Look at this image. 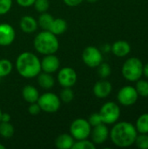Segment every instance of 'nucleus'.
<instances>
[{"mask_svg": "<svg viewBox=\"0 0 148 149\" xmlns=\"http://www.w3.org/2000/svg\"><path fill=\"white\" fill-rule=\"evenodd\" d=\"M138 132L135 126L127 122H116L109 132L112 142L119 148H128L134 144Z\"/></svg>", "mask_w": 148, "mask_h": 149, "instance_id": "nucleus-1", "label": "nucleus"}, {"mask_svg": "<svg viewBox=\"0 0 148 149\" xmlns=\"http://www.w3.org/2000/svg\"><path fill=\"white\" fill-rule=\"evenodd\" d=\"M16 69L18 74L23 78H35L41 72L40 59L32 52H22L17 58Z\"/></svg>", "mask_w": 148, "mask_h": 149, "instance_id": "nucleus-2", "label": "nucleus"}, {"mask_svg": "<svg viewBox=\"0 0 148 149\" xmlns=\"http://www.w3.org/2000/svg\"><path fill=\"white\" fill-rule=\"evenodd\" d=\"M35 50L43 55L55 54L59 48V42L56 35L49 31H42L33 40Z\"/></svg>", "mask_w": 148, "mask_h": 149, "instance_id": "nucleus-3", "label": "nucleus"}, {"mask_svg": "<svg viewBox=\"0 0 148 149\" xmlns=\"http://www.w3.org/2000/svg\"><path fill=\"white\" fill-rule=\"evenodd\" d=\"M143 64L138 58H130L124 63L121 72L123 77L131 82H136L143 75Z\"/></svg>", "mask_w": 148, "mask_h": 149, "instance_id": "nucleus-4", "label": "nucleus"}, {"mask_svg": "<svg viewBox=\"0 0 148 149\" xmlns=\"http://www.w3.org/2000/svg\"><path fill=\"white\" fill-rule=\"evenodd\" d=\"M91 131L92 126L85 119H76L70 126V134L76 141L87 139L91 134Z\"/></svg>", "mask_w": 148, "mask_h": 149, "instance_id": "nucleus-5", "label": "nucleus"}, {"mask_svg": "<svg viewBox=\"0 0 148 149\" xmlns=\"http://www.w3.org/2000/svg\"><path fill=\"white\" fill-rule=\"evenodd\" d=\"M99 113L104 124L113 125L120 117V108L115 102H106L101 107Z\"/></svg>", "mask_w": 148, "mask_h": 149, "instance_id": "nucleus-6", "label": "nucleus"}, {"mask_svg": "<svg viewBox=\"0 0 148 149\" xmlns=\"http://www.w3.org/2000/svg\"><path fill=\"white\" fill-rule=\"evenodd\" d=\"M37 102L39 105L41 111L48 113H56L59 110L61 106V100L59 97L53 93H45L42 95H39Z\"/></svg>", "mask_w": 148, "mask_h": 149, "instance_id": "nucleus-7", "label": "nucleus"}, {"mask_svg": "<svg viewBox=\"0 0 148 149\" xmlns=\"http://www.w3.org/2000/svg\"><path fill=\"white\" fill-rule=\"evenodd\" d=\"M83 62L91 68L98 67L103 61L102 52L95 46H87L82 52Z\"/></svg>", "mask_w": 148, "mask_h": 149, "instance_id": "nucleus-8", "label": "nucleus"}, {"mask_svg": "<svg viewBox=\"0 0 148 149\" xmlns=\"http://www.w3.org/2000/svg\"><path fill=\"white\" fill-rule=\"evenodd\" d=\"M139 98V94L133 86H126L122 87L117 95L118 101L125 107H130L134 105Z\"/></svg>", "mask_w": 148, "mask_h": 149, "instance_id": "nucleus-9", "label": "nucleus"}, {"mask_svg": "<svg viewBox=\"0 0 148 149\" xmlns=\"http://www.w3.org/2000/svg\"><path fill=\"white\" fill-rule=\"evenodd\" d=\"M78 80V75L74 69L64 67L58 73V81L62 87H72Z\"/></svg>", "mask_w": 148, "mask_h": 149, "instance_id": "nucleus-10", "label": "nucleus"}, {"mask_svg": "<svg viewBox=\"0 0 148 149\" xmlns=\"http://www.w3.org/2000/svg\"><path fill=\"white\" fill-rule=\"evenodd\" d=\"M90 136L92 137V141L95 145H101L106 141L109 137V130L106 124L101 123L93 128L91 131Z\"/></svg>", "mask_w": 148, "mask_h": 149, "instance_id": "nucleus-11", "label": "nucleus"}, {"mask_svg": "<svg viewBox=\"0 0 148 149\" xmlns=\"http://www.w3.org/2000/svg\"><path fill=\"white\" fill-rule=\"evenodd\" d=\"M16 38V32L13 27L7 24H0V46L10 45Z\"/></svg>", "mask_w": 148, "mask_h": 149, "instance_id": "nucleus-12", "label": "nucleus"}, {"mask_svg": "<svg viewBox=\"0 0 148 149\" xmlns=\"http://www.w3.org/2000/svg\"><path fill=\"white\" fill-rule=\"evenodd\" d=\"M40 65H41V72H44L51 74L58 70L60 66V61L58 58L54 54H49V55H44L43 59L40 60Z\"/></svg>", "mask_w": 148, "mask_h": 149, "instance_id": "nucleus-13", "label": "nucleus"}, {"mask_svg": "<svg viewBox=\"0 0 148 149\" xmlns=\"http://www.w3.org/2000/svg\"><path fill=\"white\" fill-rule=\"evenodd\" d=\"M113 90L112 84L107 80H99L95 83L93 86V93L99 99H105L108 97Z\"/></svg>", "mask_w": 148, "mask_h": 149, "instance_id": "nucleus-14", "label": "nucleus"}, {"mask_svg": "<svg viewBox=\"0 0 148 149\" xmlns=\"http://www.w3.org/2000/svg\"><path fill=\"white\" fill-rule=\"evenodd\" d=\"M111 51L115 56L119 58H123L130 53L131 45L128 42L125 40H119L113 44V45L111 46Z\"/></svg>", "mask_w": 148, "mask_h": 149, "instance_id": "nucleus-15", "label": "nucleus"}, {"mask_svg": "<svg viewBox=\"0 0 148 149\" xmlns=\"http://www.w3.org/2000/svg\"><path fill=\"white\" fill-rule=\"evenodd\" d=\"M38 25V21L31 16H24L20 20V28L24 33H33Z\"/></svg>", "mask_w": 148, "mask_h": 149, "instance_id": "nucleus-16", "label": "nucleus"}, {"mask_svg": "<svg viewBox=\"0 0 148 149\" xmlns=\"http://www.w3.org/2000/svg\"><path fill=\"white\" fill-rule=\"evenodd\" d=\"M22 96L27 103L31 104L38 101L39 98V93L36 87L31 85H26L22 90Z\"/></svg>", "mask_w": 148, "mask_h": 149, "instance_id": "nucleus-17", "label": "nucleus"}, {"mask_svg": "<svg viewBox=\"0 0 148 149\" xmlns=\"http://www.w3.org/2000/svg\"><path fill=\"white\" fill-rule=\"evenodd\" d=\"M75 140L69 134H59L55 140V146L58 149H72Z\"/></svg>", "mask_w": 148, "mask_h": 149, "instance_id": "nucleus-18", "label": "nucleus"}, {"mask_svg": "<svg viewBox=\"0 0 148 149\" xmlns=\"http://www.w3.org/2000/svg\"><path fill=\"white\" fill-rule=\"evenodd\" d=\"M67 30V23L63 18H54L49 27V31L54 35H61Z\"/></svg>", "mask_w": 148, "mask_h": 149, "instance_id": "nucleus-19", "label": "nucleus"}, {"mask_svg": "<svg viewBox=\"0 0 148 149\" xmlns=\"http://www.w3.org/2000/svg\"><path fill=\"white\" fill-rule=\"evenodd\" d=\"M37 77H38V83L39 86H41L42 88L48 90L54 86L55 80L51 73L41 72Z\"/></svg>", "mask_w": 148, "mask_h": 149, "instance_id": "nucleus-20", "label": "nucleus"}, {"mask_svg": "<svg viewBox=\"0 0 148 149\" xmlns=\"http://www.w3.org/2000/svg\"><path fill=\"white\" fill-rule=\"evenodd\" d=\"M135 127L140 134H148V113H143L138 118Z\"/></svg>", "mask_w": 148, "mask_h": 149, "instance_id": "nucleus-21", "label": "nucleus"}, {"mask_svg": "<svg viewBox=\"0 0 148 149\" xmlns=\"http://www.w3.org/2000/svg\"><path fill=\"white\" fill-rule=\"evenodd\" d=\"M15 133L14 127L10 122H0V135L4 139H10Z\"/></svg>", "mask_w": 148, "mask_h": 149, "instance_id": "nucleus-22", "label": "nucleus"}, {"mask_svg": "<svg viewBox=\"0 0 148 149\" xmlns=\"http://www.w3.org/2000/svg\"><path fill=\"white\" fill-rule=\"evenodd\" d=\"M53 17L47 13V12H43L41 13V15L39 16L38 17V24L43 29V30H45V31H48L49 30V27L53 20Z\"/></svg>", "mask_w": 148, "mask_h": 149, "instance_id": "nucleus-23", "label": "nucleus"}, {"mask_svg": "<svg viewBox=\"0 0 148 149\" xmlns=\"http://www.w3.org/2000/svg\"><path fill=\"white\" fill-rule=\"evenodd\" d=\"M13 69L12 63L6 59V58H2L0 59V78H4L8 76Z\"/></svg>", "mask_w": 148, "mask_h": 149, "instance_id": "nucleus-24", "label": "nucleus"}, {"mask_svg": "<svg viewBox=\"0 0 148 149\" xmlns=\"http://www.w3.org/2000/svg\"><path fill=\"white\" fill-rule=\"evenodd\" d=\"M96 145L92 142L88 141L87 139L76 141L73 143L72 149H95Z\"/></svg>", "mask_w": 148, "mask_h": 149, "instance_id": "nucleus-25", "label": "nucleus"}, {"mask_svg": "<svg viewBox=\"0 0 148 149\" xmlns=\"http://www.w3.org/2000/svg\"><path fill=\"white\" fill-rule=\"evenodd\" d=\"M136 82L137 83H136L135 89H136L139 96L148 97V81L140 79Z\"/></svg>", "mask_w": 148, "mask_h": 149, "instance_id": "nucleus-26", "label": "nucleus"}, {"mask_svg": "<svg viewBox=\"0 0 148 149\" xmlns=\"http://www.w3.org/2000/svg\"><path fill=\"white\" fill-rule=\"evenodd\" d=\"M60 100L64 103H70L74 99V93L72 87H63V90L60 92Z\"/></svg>", "mask_w": 148, "mask_h": 149, "instance_id": "nucleus-27", "label": "nucleus"}, {"mask_svg": "<svg viewBox=\"0 0 148 149\" xmlns=\"http://www.w3.org/2000/svg\"><path fill=\"white\" fill-rule=\"evenodd\" d=\"M112 69L107 63H101L98 66V74L101 79H106L111 75Z\"/></svg>", "mask_w": 148, "mask_h": 149, "instance_id": "nucleus-28", "label": "nucleus"}, {"mask_svg": "<svg viewBox=\"0 0 148 149\" xmlns=\"http://www.w3.org/2000/svg\"><path fill=\"white\" fill-rule=\"evenodd\" d=\"M134 144L140 149H148V134H140L137 135Z\"/></svg>", "mask_w": 148, "mask_h": 149, "instance_id": "nucleus-29", "label": "nucleus"}, {"mask_svg": "<svg viewBox=\"0 0 148 149\" xmlns=\"http://www.w3.org/2000/svg\"><path fill=\"white\" fill-rule=\"evenodd\" d=\"M33 5L37 11L43 13L48 10L50 7V3H49V0H35Z\"/></svg>", "mask_w": 148, "mask_h": 149, "instance_id": "nucleus-30", "label": "nucleus"}, {"mask_svg": "<svg viewBox=\"0 0 148 149\" xmlns=\"http://www.w3.org/2000/svg\"><path fill=\"white\" fill-rule=\"evenodd\" d=\"M12 6V0H0V15L8 13Z\"/></svg>", "mask_w": 148, "mask_h": 149, "instance_id": "nucleus-31", "label": "nucleus"}, {"mask_svg": "<svg viewBox=\"0 0 148 149\" xmlns=\"http://www.w3.org/2000/svg\"><path fill=\"white\" fill-rule=\"evenodd\" d=\"M87 120H88V122L90 123V125L92 127H96V126H98V125H99L101 123H103L102 122V120H101V117H100V115H99V113H94L91 114L90 117H89V119Z\"/></svg>", "mask_w": 148, "mask_h": 149, "instance_id": "nucleus-32", "label": "nucleus"}, {"mask_svg": "<svg viewBox=\"0 0 148 149\" xmlns=\"http://www.w3.org/2000/svg\"><path fill=\"white\" fill-rule=\"evenodd\" d=\"M28 112L31 115H33V116L38 115L41 112V108H40L39 105L38 104V102L31 103L29 106V108H28Z\"/></svg>", "mask_w": 148, "mask_h": 149, "instance_id": "nucleus-33", "label": "nucleus"}, {"mask_svg": "<svg viewBox=\"0 0 148 149\" xmlns=\"http://www.w3.org/2000/svg\"><path fill=\"white\" fill-rule=\"evenodd\" d=\"M35 0H17V3L21 7H30L34 4Z\"/></svg>", "mask_w": 148, "mask_h": 149, "instance_id": "nucleus-34", "label": "nucleus"}, {"mask_svg": "<svg viewBox=\"0 0 148 149\" xmlns=\"http://www.w3.org/2000/svg\"><path fill=\"white\" fill-rule=\"evenodd\" d=\"M64 3L70 7H76L78 5H79L84 0H63Z\"/></svg>", "mask_w": 148, "mask_h": 149, "instance_id": "nucleus-35", "label": "nucleus"}, {"mask_svg": "<svg viewBox=\"0 0 148 149\" xmlns=\"http://www.w3.org/2000/svg\"><path fill=\"white\" fill-rule=\"evenodd\" d=\"M10 115L6 113H3L1 116V122H10Z\"/></svg>", "mask_w": 148, "mask_h": 149, "instance_id": "nucleus-36", "label": "nucleus"}, {"mask_svg": "<svg viewBox=\"0 0 148 149\" xmlns=\"http://www.w3.org/2000/svg\"><path fill=\"white\" fill-rule=\"evenodd\" d=\"M143 74L148 78V63L147 64H146L144 66H143Z\"/></svg>", "mask_w": 148, "mask_h": 149, "instance_id": "nucleus-37", "label": "nucleus"}, {"mask_svg": "<svg viewBox=\"0 0 148 149\" xmlns=\"http://www.w3.org/2000/svg\"><path fill=\"white\" fill-rule=\"evenodd\" d=\"M102 50L105 52H108L110 50H111V46L108 45V44H106L104 46H103V48H102Z\"/></svg>", "mask_w": 148, "mask_h": 149, "instance_id": "nucleus-38", "label": "nucleus"}, {"mask_svg": "<svg viewBox=\"0 0 148 149\" xmlns=\"http://www.w3.org/2000/svg\"><path fill=\"white\" fill-rule=\"evenodd\" d=\"M87 2H89V3H96L98 0H86Z\"/></svg>", "mask_w": 148, "mask_h": 149, "instance_id": "nucleus-39", "label": "nucleus"}, {"mask_svg": "<svg viewBox=\"0 0 148 149\" xmlns=\"http://www.w3.org/2000/svg\"><path fill=\"white\" fill-rule=\"evenodd\" d=\"M0 149H5V147L3 144H1V143H0Z\"/></svg>", "mask_w": 148, "mask_h": 149, "instance_id": "nucleus-40", "label": "nucleus"}, {"mask_svg": "<svg viewBox=\"0 0 148 149\" xmlns=\"http://www.w3.org/2000/svg\"><path fill=\"white\" fill-rule=\"evenodd\" d=\"M2 113H3V112H2V110H1V108H0V122H1V116H2Z\"/></svg>", "mask_w": 148, "mask_h": 149, "instance_id": "nucleus-41", "label": "nucleus"}]
</instances>
